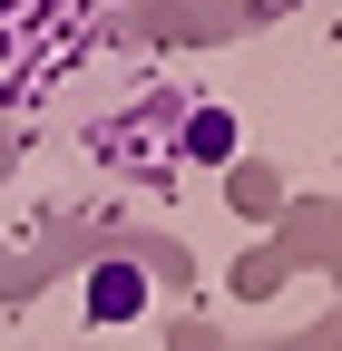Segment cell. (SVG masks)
<instances>
[{
  "label": "cell",
  "instance_id": "cell-1",
  "mask_svg": "<svg viewBox=\"0 0 342 351\" xmlns=\"http://www.w3.org/2000/svg\"><path fill=\"white\" fill-rule=\"evenodd\" d=\"M98 313H137V283H127V263H117V274L98 283Z\"/></svg>",
  "mask_w": 342,
  "mask_h": 351
}]
</instances>
